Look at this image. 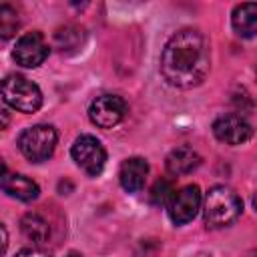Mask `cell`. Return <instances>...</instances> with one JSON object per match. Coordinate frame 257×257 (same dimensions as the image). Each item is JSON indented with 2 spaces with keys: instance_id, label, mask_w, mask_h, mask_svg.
<instances>
[{
  "instance_id": "obj_18",
  "label": "cell",
  "mask_w": 257,
  "mask_h": 257,
  "mask_svg": "<svg viewBox=\"0 0 257 257\" xmlns=\"http://www.w3.org/2000/svg\"><path fill=\"white\" fill-rule=\"evenodd\" d=\"M14 257H50V255L44 253V251L38 249V247H24V249H20Z\"/></svg>"
},
{
  "instance_id": "obj_6",
  "label": "cell",
  "mask_w": 257,
  "mask_h": 257,
  "mask_svg": "<svg viewBox=\"0 0 257 257\" xmlns=\"http://www.w3.org/2000/svg\"><path fill=\"white\" fill-rule=\"evenodd\" d=\"M126 116V102L118 94H100L88 106V118L98 128H112Z\"/></svg>"
},
{
  "instance_id": "obj_13",
  "label": "cell",
  "mask_w": 257,
  "mask_h": 257,
  "mask_svg": "<svg viewBox=\"0 0 257 257\" xmlns=\"http://www.w3.org/2000/svg\"><path fill=\"white\" fill-rule=\"evenodd\" d=\"M231 22H233V30L239 36L253 38L257 32V4L245 2V4L235 6L231 14Z\"/></svg>"
},
{
  "instance_id": "obj_1",
  "label": "cell",
  "mask_w": 257,
  "mask_h": 257,
  "mask_svg": "<svg viewBox=\"0 0 257 257\" xmlns=\"http://www.w3.org/2000/svg\"><path fill=\"white\" fill-rule=\"evenodd\" d=\"M211 66V48L197 28L175 32L161 54V74L177 88H191L205 80Z\"/></svg>"
},
{
  "instance_id": "obj_19",
  "label": "cell",
  "mask_w": 257,
  "mask_h": 257,
  "mask_svg": "<svg viewBox=\"0 0 257 257\" xmlns=\"http://www.w3.org/2000/svg\"><path fill=\"white\" fill-rule=\"evenodd\" d=\"M6 249H8V231H6V227L0 223V257L6 253Z\"/></svg>"
},
{
  "instance_id": "obj_3",
  "label": "cell",
  "mask_w": 257,
  "mask_h": 257,
  "mask_svg": "<svg viewBox=\"0 0 257 257\" xmlns=\"http://www.w3.org/2000/svg\"><path fill=\"white\" fill-rule=\"evenodd\" d=\"M0 96L18 112H36L42 106L40 88L22 74H8L0 80Z\"/></svg>"
},
{
  "instance_id": "obj_10",
  "label": "cell",
  "mask_w": 257,
  "mask_h": 257,
  "mask_svg": "<svg viewBox=\"0 0 257 257\" xmlns=\"http://www.w3.org/2000/svg\"><path fill=\"white\" fill-rule=\"evenodd\" d=\"M0 191H4L6 195H10L18 201H34L40 193L38 185L32 179L12 173L2 159H0Z\"/></svg>"
},
{
  "instance_id": "obj_4",
  "label": "cell",
  "mask_w": 257,
  "mask_h": 257,
  "mask_svg": "<svg viewBox=\"0 0 257 257\" xmlns=\"http://www.w3.org/2000/svg\"><path fill=\"white\" fill-rule=\"evenodd\" d=\"M56 141H58V135H56L54 126L34 124V126H28L20 133L18 149L28 161L42 163V161H48L52 157V153L56 149Z\"/></svg>"
},
{
  "instance_id": "obj_21",
  "label": "cell",
  "mask_w": 257,
  "mask_h": 257,
  "mask_svg": "<svg viewBox=\"0 0 257 257\" xmlns=\"http://www.w3.org/2000/svg\"><path fill=\"white\" fill-rule=\"evenodd\" d=\"M66 257H84L82 253H76V251H70V253H66Z\"/></svg>"
},
{
  "instance_id": "obj_12",
  "label": "cell",
  "mask_w": 257,
  "mask_h": 257,
  "mask_svg": "<svg viewBox=\"0 0 257 257\" xmlns=\"http://www.w3.org/2000/svg\"><path fill=\"white\" fill-rule=\"evenodd\" d=\"M167 171L175 177H181V175H189L193 173L199 165H201V157L195 149L191 147H177L169 153L167 157Z\"/></svg>"
},
{
  "instance_id": "obj_5",
  "label": "cell",
  "mask_w": 257,
  "mask_h": 257,
  "mask_svg": "<svg viewBox=\"0 0 257 257\" xmlns=\"http://www.w3.org/2000/svg\"><path fill=\"white\" fill-rule=\"evenodd\" d=\"M70 155L74 159V163L88 175V177H96L102 173L104 163H106V151L102 147V143L92 137V135H80L76 137V141L72 143Z\"/></svg>"
},
{
  "instance_id": "obj_2",
  "label": "cell",
  "mask_w": 257,
  "mask_h": 257,
  "mask_svg": "<svg viewBox=\"0 0 257 257\" xmlns=\"http://www.w3.org/2000/svg\"><path fill=\"white\" fill-rule=\"evenodd\" d=\"M241 211H243V203H241L239 195L225 185H217V187L209 189V193L205 195L203 219L209 229L229 227L231 223H235L239 219Z\"/></svg>"
},
{
  "instance_id": "obj_8",
  "label": "cell",
  "mask_w": 257,
  "mask_h": 257,
  "mask_svg": "<svg viewBox=\"0 0 257 257\" xmlns=\"http://www.w3.org/2000/svg\"><path fill=\"white\" fill-rule=\"evenodd\" d=\"M167 209L175 225H185L193 221L201 209V189L197 185H187L175 191L167 203Z\"/></svg>"
},
{
  "instance_id": "obj_16",
  "label": "cell",
  "mask_w": 257,
  "mask_h": 257,
  "mask_svg": "<svg viewBox=\"0 0 257 257\" xmlns=\"http://www.w3.org/2000/svg\"><path fill=\"white\" fill-rule=\"evenodd\" d=\"M20 28V16L14 6L0 4V40L12 38Z\"/></svg>"
},
{
  "instance_id": "obj_7",
  "label": "cell",
  "mask_w": 257,
  "mask_h": 257,
  "mask_svg": "<svg viewBox=\"0 0 257 257\" xmlns=\"http://www.w3.org/2000/svg\"><path fill=\"white\" fill-rule=\"evenodd\" d=\"M48 52H50V48H48L42 32L34 30V32L22 34L16 40V46L12 50V58L16 64H20L24 68H36L48 58Z\"/></svg>"
},
{
  "instance_id": "obj_11",
  "label": "cell",
  "mask_w": 257,
  "mask_h": 257,
  "mask_svg": "<svg viewBox=\"0 0 257 257\" xmlns=\"http://www.w3.org/2000/svg\"><path fill=\"white\" fill-rule=\"evenodd\" d=\"M147 175H149V163L143 157H128L122 161L118 169V181L126 193H139L145 187Z\"/></svg>"
},
{
  "instance_id": "obj_17",
  "label": "cell",
  "mask_w": 257,
  "mask_h": 257,
  "mask_svg": "<svg viewBox=\"0 0 257 257\" xmlns=\"http://www.w3.org/2000/svg\"><path fill=\"white\" fill-rule=\"evenodd\" d=\"M173 193H175V189H173L171 181L159 179V181L153 185V189H151V203H153V205H167Z\"/></svg>"
},
{
  "instance_id": "obj_9",
  "label": "cell",
  "mask_w": 257,
  "mask_h": 257,
  "mask_svg": "<svg viewBox=\"0 0 257 257\" xmlns=\"http://www.w3.org/2000/svg\"><path fill=\"white\" fill-rule=\"evenodd\" d=\"M213 135L225 145H243L253 137V128L241 114H223L213 122Z\"/></svg>"
},
{
  "instance_id": "obj_14",
  "label": "cell",
  "mask_w": 257,
  "mask_h": 257,
  "mask_svg": "<svg viewBox=\"0 0 257 257\" xmlns=\"http://www.w3.org/2000/svg\"><path fill=\"white\" fill-rule=\"evenodd\" d=\"M20 229L24 233L26 239H30L36 245H42L50 239V227L48 221L42 219L38 213H26L20 221Z\"/></svg>"
},
{
  "instance_id": "obj_20",
  "label": "cell",
  "mask_w": 257,
  "mask_h": 257,
  "mask_svg": "<svg viewBox=\"0 0 257 257\" xmlns=\"http://www.w3.org/2000/svg\"><path fill=\"white\" fill-rule=\"evenodd\" d=\"M8 122H10L8 112H6V110H0V131H2V128H6V126H8Z\"/></svg>"
},
{
  "instance_id": "obj_15",
  "label": "cell",
  "mask_w": 257,
  "mask_h": 257,
  "mask_svg": "<svg viewBox=\"0 0 257 257\" xmlns=\"http://www.w3.org/2000/svg\"><path fill=\"white\" fill-rule=\"evenodd\" d=\"M82 40H84V30L80 26H74V24H66L54 32V42L62 52L78 48L82 44Z\"/></svg>"
}]
</instances>
